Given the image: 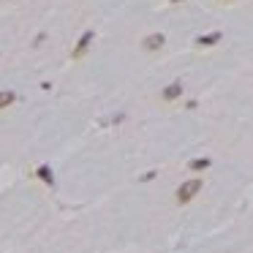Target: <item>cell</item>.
Wrapping results in <instances>:
<instances>
[{
	"label": "cell",
	"mask_w": 253,
	"mask_h": 253,
	"mask_svg": "<svg viewBox=\"0 0 253 253\" xmlns=\"http://www.w3.org/2000/svg\"><path fill=\"white\" fill-rule=\"evenodd\" d=\"M202 188H204V180H202V177H191V180H185V183H180V188L174 191L177 204H188V202H193Z\"/></svg>",
	"instance_id": "6da1fadb"
},
{
	"label": "cell",
	"mask_w": 253,
	"mask_h": 253,
	"mask_svg": "<svg viewBox=\"0 0 253 253\" xmlns=\"http://www.w3.org/2000/svg\"><path fill=\"white\" fill-rule=\"evenodd\" d=\"M93 38H96V33H93V30H84V33L79 35V41H76V47H74V52H71V57H74V60H79V57L87 55Z\"/></svg>",
	"instance_id": "7a4b0ae2"
},
{
	"label": "cell",
	"mask_w": 253,
	"mask_h": 253,
	"mask_svg": "<svg viewBox=\"0 0 253 253\" xmlns=\"http://www.w3.org/2000/svg\"><path fill=\"white\" fill-rule=\"evenodd\" d=\"M166 47V35L164 33H150L142 38V49L144 52H161Z\"/></svg>",
	"instance_id": "3957f363"
},
{
	"label": "cell",
	"mask_w": 253,
	"mask_h": 253,
	"mask_svg": "<svg viewBox=\"0 0 253 253\" xmlns=\"http://www.w3.org/2000/svg\"><path fill=\"white\" fill-rule=\"evenodd\" d=\"M185 93V84H183V79H174L171 84H166L164 90H161V98H164L166 103H171V101H177L180 96Z\"/></svg>",
	"instance_id": "277c9868"
},
{
	"label": "cell",
	"mask_w": 253,
	"mask_h": 253,
	"mask_svg": "<svg viewBox=\"0 0 253 253\" xmlns=\"http://www.w3.org/2000/svg\"><path fill=\"white\" fill-rule=\"evenodd\" d=\"M220 38H223V33H220V30H212V33H202V35H196V47L199 49H210V47H215V44L220 41Z\"/></svg>",
	"instance_id": "5b68a950"
},
{
	"label": "cell",
	"mask_w": 253,
	"mask_h": 253,
	"mask_svg": "<svg viewBox=\"0 0 253 253\" xmlns=\"http://www.w3.org/2000/svg\"><path fill=\"white\" fill-rule=\"evenodd\" d=\"M210 166H212V158H207V155H199V158H191V161H188V169H191L193 174L210 169Z\"/></svg>",
	"instance_id": "8992f818"
},
{
	"label": "cell",
	"mask_w": 253,
	"mask_h": 253,
	"mask_svg": "<svg viewBox=\"0 0 253 253\" xmlns=\"http://www.w3.org/2000/svg\"><path fill=\"white\" fill-rule=\"evenodd\" d=\"M35 177L41 180L44 185H55V171H52V166H49V164L38 166V169H35Z\"/></svg>",
	"instance_id": "52a82bcc"
},
{
	"label": "cell",
	"mask_w": 253,
	"mask_h": 253,
	"mask_svg": "<svg viewBox=\"0 0 253 253\" xmlns=\"http://www.w3.org/2000/svg\"><path fill=\"white\" fill-rule=\"evenodd\" d=\"M14 101H17V93H14V90H0V109L11 106Z\"/></svg>",
	"instance_id": "ba28073f"
},
{
	"label": "cell",
	"mask_w": 253,
	"mask_h": 253,
	"mask_svg": "<svg viewBox=\"0 0 253 253\" xmlns=\"http://www.w3.org/2000/svg\"><path fill=\"white\" fill-rule=\"evenodd\" d=\"M155 174H158V171L152 169V171H147V174H142L139 180H142V183H150V180H155Z\"/></svg>",
	"instance_id": "9c48e42d"
},
{
	"label": "cell",
	"mask_w": 253,
	"mask_h": 253,
	"mask_svg": "<svg viewBox=\"0 0 253 253\" xmlns=\"http://www.w3.org/2000/svg\"><path fill=\"white\" fill-rule=\"evenodd\" d=\"M169 6H180V3H185V0H166Z\"/></svg>",
	"instance_id": "30bf717a"
},
{
	"label": "cell",
	"mask_w": 253,
	"mask_h": 253,
	"mask_svg": "<svg viewBox=\"0 0 253 253\" xmlns=\"http://www.w3.org/2000/svg\"><path fill=\"white\" fill-rule=\"evenodd\" d=\"M218 3H232V0H218Z\"/></svg>",
	"instance_id": "8fae6325"
}]
</instances>
